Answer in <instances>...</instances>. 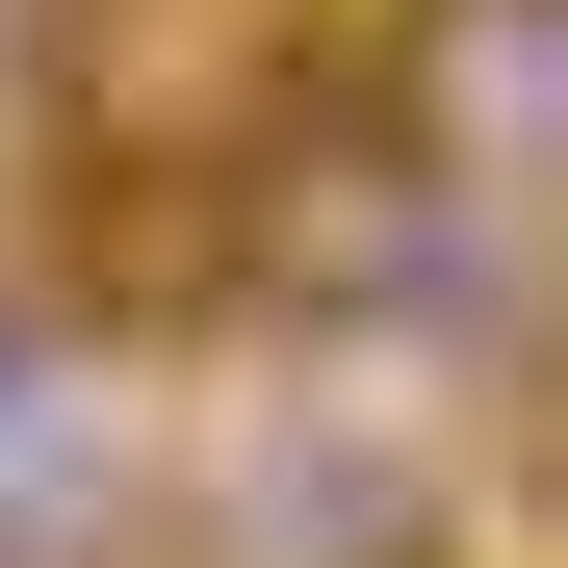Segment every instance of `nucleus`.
<instances>
[{"label": "nucleus", "instance_id": "2", "mask_svg": "<svg viewBox=\"0 0 568 568\" xmlns=\"http://www.w3.org/2000/svg\"><path fill=\"white\" fill-rule=\"evenodd\" d=\"M104 414H78V311H0V491H78Z\"/></svg>", "mask_w": 568, "mask_h": 568}, {"label": "nucleus", "instance_id": "1", "mask_svg": "<svg viewBox=\"0 0 568 568\" xmlns=\"http://www.w3.org/2000/svg\"><path fill=\"white\" fill-rule=\"evenodd\" d=\"M362 104H388L465 207H517V233H542V181H568V0H388Z\"/></svg>", "mask_w": 568, "mask_h": 568}]
</instances>
